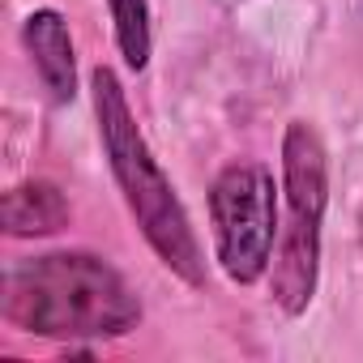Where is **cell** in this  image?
I'll use <instances>...</instances> for the list:
<instances>
[{"instance_id": "52a82bcc", "label": "cell", "mask_w": 363, "mask_h": 363, "mask_svg": "<svg viewBox=\"0 0 363 363\" xmlns=\"http://www.w3.org/2000/svg\"><path fill=\"white\" fill-rule=\"evenodd\" d=\"M111 9V26H116V43H120V56L133 73H141L150 65V48H154V35H150V0H107Z\"/></svg>"}, {"instance_id": "3957f363", "label": "cell", "mask_w": 363, "mask_h": 363, "mask_svg": "<svg viewBox=\"0 0 363 363\" xmlns=\"http://www.w3.org/2000/svg\"><path fill=\"white\" fill-rule=\"evenodd\" d=\"M282 206L286 223L269 265V299L282 316H303L320 286V235L329 210V150L312 120H291L282 133Z\"/></svg>"}, {"instance_id": "7a4b0ae2", "label": "cell", "mask_w": 363, "mask_h": 363, "mask_svg": "<svg viewBox=\"0 0 363 363\" xmlns=\"http://www.w3.org/2000/svg\"><path fill=\"white\" fill-rule=\"evenodd\" d=\"M90 99H94V120H99V145L107 154V167L116 175V189L137 223V231L145 235L150 252L189 286H206V252L197 244L193 218L179 201V193L171 189L167 171L158 167L133 107L128 94L120 86V77L99 65L90 73Z\"/></svg>"}, {"instance_id": "6da1fadb", "label": "cell", "mask_w": 363, "mask_h": 363, "mask_svg": "<svg viewBox=\"0 0 363 363\" xmlns=\"http://www.w3.org/2000/svg\"><path fill=\"white\" fill-rule=\"evenodd\" d=\"M0 308L22 333L56 342L124 337L141 320L128 278L111 261L77 248L13 261L0 286Z\"/></svg>"}, {"instance_id": "277c9868", "label": "cell", "mask_w": 363, "mask_h": 363, "mask_svg": "<svg viewBox=\"0 0 363 363\" xmlns=\"http://www.w3.org/2000/svg\"><path fill=\"white\" fill-rule=\"evenodd\" d=\"M214 257L235 286L269 278L278 235V189L261 162H231L210 184Z\"/></svg>"}, {"instance_id": "5b68a950", "label": "cell", "mask_w": 363, "mask_h": 363, "mask_svg": "<svg viewBox=\"0 0 363 363\" xmlns=\"http://www.w3.org/2000/svg\"><path fill=\"white\" fill-rule=\"evenodd\" d=\"M22 43L30 52V65L39 82L48 86L52 103H73L77 94V56H73V35L60 9H35L22 22Z\"/></svg>"}, {"instance_id": "8992f818", "label": "cell", "mask_w": 363, "mask_h": 363, "mask_svg": "<svg viewBox=\"0 0 363 363\" xmlns=\"http://www.w3.org/2000/svg\"><path fill=\"white\" fill-rule=\"evenodd\" d=\"M69 201L56 184H48V179H22V184H13L5 193V210H0V218H5V235L13 240H35V235H56L69 227Z\"/></svg>"}]
</instances>
